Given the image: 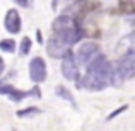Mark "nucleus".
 Returning a JSON list of instances; mask_svg holds the SVG:
<instances>
[{"label":"nucleus","mask_w":135,"mask_h":131,"mask_svg":"<svg viewBox=\"0 0 135 131\" xmlns=\"http://www.w3.org/2000/svg\"><path fill=\"white\" fill-rule=\"evenodd\" d=\"M115 65L109 63L104 55H99L94 61L86 68V75L82 77V82L77 85L87 90H103L108 85L115 83Z\"/></svg>","instance_id":"1"},{"label":"nucleus","mask_w":135,"mask_h":131,"mask_svg":"<svg viewBox=\"0 0 135 131\" xmlns=\"http://www.w3.org/2000/svg\"><path fill=\"white\" fill-rule=\"evenodd\" d=\"M122 53H120L118 61L115 63V75L116 78L125 80L135 77V31L122 41Z\"/></svg>","instance_id":"2"},{"label":"nucleus","mask_w":135,"mask_h":131,"mask_svg":"<svg viewBox=\"0 0 135 131\" xmlns=\"http://www.w3.org/2000/svg\"><path fill=\"white\" fill-rule=\"evenodd\" d=\"M51 31L58 39H62L69 46L79 43L82 38V29H80L79 22L70 15H58L51 24Z\"/></svg>","instance_id":"3"},{"label":"nucleus","mask_w":135,"mask_h":131,"mask_svg":"<svg viewBox=\"0 0 135 131\" xmlns=\"http://www.w3.org/2000/svg\"><path fill=\"white\" fill-rule=\"evenodd\" d=\"M99 55H101L99 44L94 43V41H86V43H82L79 46V49H77V53H75V60H77L79 65H82V66L87 68Z\"/></svg>","instance_id":"4"},{"label":"nucleus","mask_w":135,"mask_h":131,"mask_svg":"<svg viewBox=\"0 0 135 131\" xmlns=\"http://www.w3.org/2000/svg\"><path fill=\"white\" fill-rule=\"evenodd\" d=\"M62 73L67 80H79V63L72 51L62 58Z\"/></svg>","instance_id":"5"},{"label":"nucleus","mask_w":135,"mask_h":131,"mask_svg":"<svg viewBox=\"0 0 135 131\" xmlns=\"http://www.w3.org/2000/svg\"><path fill=\"white\" fill-rule=\"evenodd\" d=\"M46 73H48L46 72V63H45V60L41 58V56H36V58L31 60V63H29V77H31L33 82H36V83L43 82L46 78Z\"/></svg>","instance_id":"6"},{"label":"nucleus","mask_w":135,"mask_h":131,"mask_svg":"<svg viewBox=\"0 0 135 131\" xmlns=\"http://www.w3.org/2000/svg\"><path fill=\"white\" fill-rule=\"evenodd\" d=\"M46 51H48V55L51 56V58H63V56L70 51V46L65 44L56 36H53L51 39L48 41V44H46Z\"/></svg>","instance_id":"7"},{"label":"nucleus","mask_w":135,"mask_h":131,"mask_svg":"<svg viewBox=\"0 0 135 131\" xmlns=\"http://www.w3.org/2000/svg\"><path fill=\"white\" fill-rule=\"evenodd\" d=\"M3 26H5L7 33L10 34H17L21 33V27H22V20H21V15L16 9H10L7 10L5 14V19H3Z\"/></svg>","instance_id":"8"},{"label":"nucleus","mask_w":135,"mask_h":131,"mask_svg":"<svg viewBox=\"0 0 135 131\" xmlns=\"http://www.w3.org/2000/svg\"><path fill=\"white\" fill-rule=\"evenodd\" d=\"M31 92H33V90H31ZM31 92L19 90V88L9 85V83H2V85H0V94H2V95H7V97L12 99L14 102H21L22 99L29 97V95H34V94H31Z\"/></svg>","instance_id":"9"},{"label":"nucleus","mask_w":135,"mask_h":131,"mask_svg":"<svg viewBox=\"0 0 135 131\" xmlns=\"http://www.w3.org/2000/svg\"><path fill=\"white\" fill-rule=\"evenodd\" d=\"M55 94L58 95V97H63L65 101H69L70 104H72L74 107H75V99L72 97V94H70V92L67 90V88L63 87V85H56V88H55Z\"/></svg>","instance_id":"10"},{"label":"nucleus","mask_w":135,"mask_h":131,"mask_svg":"<svg viewBox=\"0 0 135 131\" xmlns=\"http://www.w3.org/2000/svg\"><path fill=\"white\" fill-rule=\"evenodd\" d=\"M0 49L5 51V53H14V49H16L14 39H2L0 41Z\"/></svg>","instance_id":"11"},{"label":"nucleus","mask_w":135,"mask_h":131,"mask_svg":"<svg viewBox=\"0 0 135 131\" xmlns=\"http://www.w3.org/2000/svg\"><path fill=\"white\" fill-rule=\"evenodd\" d=\"M31 49V39L29 38H22V43H21V55H27Z\"/></svg>","instance_id":"12"},{"label":"nucleus","mask_w":135,"mask_h":131,"mask_svg":"<svg viewBox=\"0 0 135 131\" xmlns=\"http://www.w3.org/2000/svg\"><path fill=\"white\" fill-rule=\"evenodd\" d=\"M38 112V109H24V111H19L17 112V116H19V118H24V116H29V114H36Z\"/></svg>","instance_id":"13"},{"label":"nucleus","mask_w":135,"mask_h":131,"mask_svg":"<svg viewBox=\"0 0 135 131\" xmlns=\"http://www.w3.org/2000/svg\"><path fill=\"white\" fill-rule=\"evenodd\" d=\"M14 2H17L22 7H33V0H14Z\"/></svg>","instance_id":"14"},{"label":"nucleus","mask_w":135,"mask_h":131,"mask_svg":"<svg viewBox=\"0 0 135 131\" xmlns=\"http://www.w3.org/2000/svg\"><path fill=\"white\" fill-rule=\"evenodd\" d=\"M125 109H127V106H123V107H120V109H116V111H115V112H113V114H109V116H108V121H109V119H113V118H115V116H118V114H120V112H122V111H125Z\"/></svg>","instance_id":"15"},{"label":"nucleus","mask_w":135,"mask_h":131,"mask_svg":"<svg viewBox=\"0 0 135 131\" xmlns=\"http://www.w3.org/2000/svg\"><path fill=\"white\" fill-rule=\"evenodd\" d=\"M3 68H5V65H3V60L0 58V75L3 73Z\"/></svg>","instance_id":"16"}]
</instances>
